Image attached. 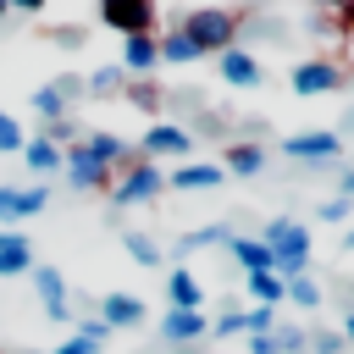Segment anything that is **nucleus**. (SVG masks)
Here are the masks:
<instances>
[{
    "mask_svg": "<svg viewBox=\"0 0 354 354\" xmlns=\"http://www.w3.org/2000/svg\"><path fill=\"white\" fill-rule=\"evenodd\" d=\"M238 22H243V17H238L232 6L199 0V6H188V11H183V22H177V28L194 39V50H199V55H221V50H232V44H238Z\"/></svg>",
    "mask_w": 354,
    "mask_h": 354,
    "instance_id": "nucleus-1",
    "label": "nucleus"
},
{
    "mask_svg": "<svg viewBox=\"0 0 354 354\" xmlns=\"http://www.w3.org/2000/svg\"><path fill=\"white\" fill-rule=\"evenodd\" d=\"M166 194V171L155 166V160H127L116 177H111V188H105V199L116 205V210H138V205H155Z\"/></svg>",
    "mask_w": 354,
    "mask_h": 354,
    "instance_id": "nucleus-2",
    "label": "nucleus"
},
{
    "mask_svg": "<svg viewBox=\"0 0 354 354\" xmlns=\"http://www.w3.org/2000/svg\"><path fill=\"white\" fill-rule=\"evenodd\" d=\"M260 243L271 249V260H277V277H282V282L310 271V227H304V221H288V216H277V221H266Z\"/></svg>",
    "mask_w": 354,
    "mask_h": 354,
    "instance_id": "nucleus-3",
    "label": "nucleus"
},
{
    "mask_svg": "<svg viewBox=\"0 0 354 354\" xmlns=\"http://www.w3.org/2000/svg\"><path fill=\"white\" fill-rule=\"evenodd\" d=\"M94 17H100V28L133 39V33H155L160 0H94Z\"/></svg>",
    "mask_w": 354,
    "mask_h": 354,
    "instance_id": "nucleus-4",
    "label": "nucleus"
},
{
    "mask_svg": "<svg viewBox=\"0 0 354 354\" xmlns=\"http://www.w3.org/2000/svg\"><path fill=\"white\" fill-rule=\"evenodd\" d=\"M343 66L332 61V55H310V61H299L293 72H288V88L299 94V100H315V94H332V88H343Z\"/></svg>",
    "mask_w": 354,
    "mask_h": 354,
    "instance_id": "nucleus-5",
    "label": "nucleus"
},
{
    "mask_svg": "<svg viewBox=\"0 0 354 354\" xmlns=\"http://www.w3.org/2000/svg\"><path fill=\"white\" fill-rule=\"evenodd\" d=\"M138 155L155 160V166H160L166 155H171V160H188V155H194V133H188L183 122H149L144 138H138Z\"/></svg>",
    "mask_w": 354,
    "mask_h": 354,
    "instance_id": "nucleus-6",
    "label": "nucleus"
},
{
    "mask_svg": "<svg viewBox=\"0 0 354 354\" xmlns=\"http://www.w3.org/2000/svg\"><path fill=\"white\" fill-rule=\"evenodd\" d=\"M61 171H66V188H77V194H105V188H111V177H116L100 155H88V149H83V138H77V144H66Z\"/></svg>",
    "mask_w": 354,
    "mask_h": 354,
    "instance_id": "nucleus-7",
    "label": "nucleus"
},
{
    "mask_svg": "<svg viewBox=\"0 0 354 354\" xmlns=\"http://www.w3.org/2000/svg\"><path fill=\"white\" fill-rule=\"evenodd\" d=\"M28 282H33V293H39V310H44L50 321H61V326H72V321H77L61 266H33V271H28Z\"/></svg>",
    "mask_w": 354,
    "mask_h": 354,
    "instance_id": "nucleus-8",
    "label": "nucleus"
},
{
    "mask_svg": "<svg viewBox=\"0 0 354 354\" xmlns=\"http://www.w3.org/2000/svg\"><path fill=\"white\" fill-rule=\"evenodd\" d=\"M77 100H83V77H50L44 88H33V100H28V105H33V116H39V122H61Z\"/></svg>",
    "mask_w": 354,
    "mask_h": 354,
    "instance_id": "nucleus-9",
    "label": "nucleus"
},
{
    "mask_svg": "<svg viewBox=\"0 0 354 354\" xmlns=\"http://www.w3.org/2000/svg\"><path fill=\"white\" fill-rule=\"evenodd\" d=\"M155 332H160V343H171V348H199V343L210 337V315H205V310H166Z\"/></svg>",
    "mask_w": 354,
    "mask_h": 354,
    "instance_id": "nucleus-10",
    "label": "nucleus"
},
{
    "mask_svg": "<svg viewBox=\"0 0 354 354\" xmlns=\"http://www.w3.org/2000/svg\"><path fill=\"white\" fill-rule=\"evenodd\" d=\"M282 155H288V160H337V155H343V138H337L332 127L288 133V138H282Z\"/></svg>",
    "mask_w": 354,
    "mask_h": 354,
    "instance_id": "nucleus-11",
    "label": "nucleus"
},
{
    "mask_svg": "<svg viewBox=\"0 0 354 354\" xmlns=\"http://www.w3.org/2000/svg\"><path fill=\"white\" fill-rule=\"evenodd\" d=\"M221 183H227L221 160H183L177 171H166V188H177V194H205V188H221Z\"/></svg>",
    "mask_w": 354,
    "mask_h": 354,
    "instance_id": "nucleus-12",
    "label": "nucleus"
},
{
    "mask_svg": "<svg viewBox=\"0 0 354 354\" xmlns=\"http://www.w3.org/2000/svg\"><path fill=\"white\" fill-rule=\"evenodd\" d=\"M216 72H221V83H227V88H260V83H266L260 61H254V55H249L243 44L221 50V55H216Z\"/></svg>",
    "mask_w": 354,
    "mask_h": 354,
    "instance_id": "nucleus-13",
    "label": "nucleus"
},
{
    "mask_svg": "<svg viewBox=\"0 0 354 354\" xmlns=\"http://www.w3.org/2000/svg\"><path fill=\"white\" fill-rule=\"evenodd\" d=\"M243 354H310V332H299V326L277 321L271 332H260V337H243Z\"/></svg>",
    "mask_w": 354,
    "mask_h": 354,
    "instance_id": "nucleus-14",
    "label": "nucleus"
},
{
    "mask_svg": "<svg viewBox=\"0 0 354 354\" xmlns=\"http://www.w3.org/2000/svg\"><path fill=\"white\" fill-rule=\"evenodd\" d=\"M160 66V33H133L122 39V72L127 77H155Z\"/></svg>",
    "mask_w": 354,
    "mask_h": 354,
    "instance_id": "nucleus-15",
    "label": "nucleus"
},
{
    "mask_svg": "<svg viewBox=\"0 0 354 354\" xmlns=\"http://www.w3.org/2000/svg\"><path fill=\"white\" fill-rule=\"evenodd\" d=\"M39 260H33V243L22 227H0V277H28Z\"/></svg>",
    "mask_w": 354,
    "mask_h": 354,
    "instance_id": "nucleus-16",
    "label": "nucleus"
},
{
    "mask_svg": "<svg viewBox=\"0 0 354 354\" xmlns=\"http://www.w3.org/2000/svg\"><path fill=\"white\" fill-rule=\"evenodd\" d=\"M227 249H232V266H238L243 277H266V271L277 277V260H271V249H266L260 238H243V232H232V238H227Z\"/></svg>",
    "mask_w": 354,
    "mask_h": 354,
    "instance_id": "nucleus-17",
    "label": "nucleus"
},
{
    "mask_svg": "<svg viewBox=\"0 0 354 354\" xmlns=\"http://www.w3.org/2000/svg\"><path fill=\"white\" fill-rule=\"evenodd\" d=\"M144 310H149V304H144L138 293H105V299H100V321H105L111 332H122V326H144Z\"/></svg>",
    "mask_w": 354,
    "mask_h": 354,
    "instance_id": "nucleus-18",
    "label": "nucleus"
},
{
    "mask_svg": "<svg viewBox=\"0 0 354 354\" xmlns=\"http://www.w3.org/2000/svg\"><path fill=\"white\" fill-rule=\"evenodd\" d=\"M61 160H66V149H61V144H50L44 133H28V144H22V166H28L33 177H55V171H61Z\"/></svg>",
    "mask_w": 354,
    "mask_h": 354,
    "instance_id": "nucleus-19",
    "label": "nucleus"
},
{
    "mask_svg": "<svg viewBox=\"0 0 354 354\" xmlns=\"http://www.w3.org/2000/svg\"><path fill=\"white\" fill-rule=\"evenodd\" d=\"M166 304L171 310H205V288H199V277L188 266H171L166 271Z\"/></svg>",
    "mask_w": 354,
    "mask_h": 354,
    "instance_id": "nucleus-20",
    "label": "nucleus"
},
{
    "mask_svg": "<svg viewBox=\"0 0 354 354\" xmlns=\"http://www.w3.org/2000/svg\"><path fill=\"white\" fill-rule=\"evenodd\" d=\"M83 149H88V155H100L111 171H122L127 160H138V149H127L116 133H100V127H94V133H83Z\"/></svg>",
    "mask_w": 354,
    "mask_h": 354,
    "instance_id": "nucleus-21",
    "label": "nucleus"
},
{
    "mask_svg": "<svg viewBox=\"0 0 354 354\" xmlns=\"http://www.w3.org/2000/svg\"><path fill=\"white\" fill-rule=\"evenodd\" d=\"M221 166H227V177H260V171H266V149L249 144V138H238V144H227Z\"/></svg>",
    "mask_w": 354,
    "mask_h": 354,
    "instance_id": "nucleus-22",
    "label": "nucleus"
},
{
    "mask_svg": "<svg viewBox=\"0 0 354 354\" xmlns=\"http://www.w3.org/2000/svg\"><path fill=\"white\" fill-rule=\"evenodd\" d=\"M194 61H199L194 39H188L183 28H166V33H160V66H194Z\"/></svg>",
    "mask_w": 354,
    "mask_h": 354,
    "instance_id": "nucleus-23",
    "label": "nucleus"
},
{
    "mask_svg": "<svg viewBox=\"0 0 354 354\" xmlns=\"http://www.w3.org/2000/svg\"><path fill=\"white\" fill-rule=\"evenodd\" d=\"M243 293H249V304H271V310H282L288 304V282L282 277H243Z\"/></svg>",
    "mask_w": 354,
    "mask_h": 354,
    "instance_id": "nucleus-24",
    "label": "nucleus"
},
{
    "mask_svg": "<svg viewBox=\"0 0 354 354\" xmlns=\"http://www.w3.org/2000/svg\"><path fill=\"white\" fill-rule=\"evenodd\" d=\"M116 88H127L122 61H105V66H94V72L83 77V94H116Z\"/></svg>",
    "mask_w": 354,
    "mask_h": 354,
    "instance_id": "nucleus-25",
    "label": "nucleus"
},
{
    "mask_svg": "<svg viewBox=\"0 0 354 354\" xmlns=\"http://www.w3.org/2000/svg\"><path fill=\"white\" fill-rule=\"evenodd\" d=\"M232 238V227L227 221H210V227H199V232H183L177 238V254H194V249H210V243H227Z\"/></svg>",
    "mask_w": 354,
    "mask_h": 354,
    "instance_id": "nucleus-26",
    "label": "nucleus"
},
{
    "mask_svg": "<svg viewBox=\"0 0 354 354\" xmlns=\"http://www.w3.org/2000/svg\"><path fill=\"white\" fill-rule=\"evenodd\" d=\"M122 249H127V254H133L138 266H149V271H155V266L166 260V254H160V243H155L149 232H122Z\"/></svg>",
    "mask_w": 354,
    "mask_h": 354,
    "instance_id": "nucleus-27",
    "label": "nucleus"
},
{
    "mask_svg": "<svg viewBox=\"0 0 354 354\" xmlns=\"http://www.w3.org/2000/svg\"><path fill=\"white\" fill-rule=\"evenodd\" d=\"M326 293H321V282L304 271V277H288V304H299V310H315Z\"/></svg>",
    "mask_w": 354,
    "mask_h": 354,
    "instance_id": "nucleus-28",
    "label": "nucleus"
},
{
    "mask_svg": "<svg viewBox=\"0 0 354 354\" xmlns=\"http://www.w3.org/2000/svg\"><path fill=\"white\" fill-rule=\"evenodd\" d=\"M127 100H133L138 111H160V83H155V77H133V83H127Z\"/></svg>",
    "mask_w": 354,
    "mask_h": 354,
    "instance_id": "nucleus-29",
    "label": "nucleus"
},
{
    "mask_svg": "<svg viewBox=\"0 0 354 354\" xmlns=\"http://www.w3.org/2000/svg\"><path fill=\"white\" fill-rule=\"evenodd\" d=\"M22 144H28L22 122H17L11 111H0V155H22Z\"/></svg>",
    "mask_w": 354,
    "mask_h": 354,
    "instance_id": "nucleus-30",
    "label": "nucleus"
},
{
    "mask_svg": "<svg viewBox=\"0 0 354 354\" xmlns=\"http://www.w3.org/2000/svg\"><path fill=\"white\" fill-rule=\"evenodd\" d=\"M277 326V310L271 304H249L243 310V337H260V332H271Z\"/></svg>",
    "mask_w": 354,
    "mask_h": 354,
    "instance_id": "nucleus-31",
    "label": "nucleus"
},
{
    "mask_svg": "<svg viewBox=\"0 0 354 354\" xmlns=\"http://www.w3.org/2000/svg\"><path fill=\"white\" fill-rule=\"evenodd\" d=\"M343 348H348L343 326H321V332H310V354H343Z\"/></svg>",
    "mask_w": 354,
    "mask_h": 354,
    "instance_id": "nucleus-32",
    "label": "nucleus"
},
{
    "mask_svg": "<svg viewBox=\"0 0 354 354\" xmlns=\"http://www.w3.org/2000/svg\"><path fill=\"white\" fill-rule=\"evenodd\" d=\"M39 133H44V138H50V144H61V149H66V144H77V138H83V127H77V122H72V116H61V122H44V127H39Z\"/></svg>",
    "mask_w": 354,
    "mask_h": 354,
    "instance_id": "nucleus-33",
    "label": "nucleus"
},
{
    "mask_svg": "<svg viewBox=\"0 0 354 354\" xmlns=\"http://www.w3.org/2000/svg\"><path fill=\"white\" fill-rule=\"evenodd\" d=\"M348 210H354V199H337V194H332V199H326V205L315 210V221H326V227H337V221H348Z\"/></svg>",
    "mask_w": 354,
    "mask_h": 354,
    "instance_id": "nucleus-34",
    "label": "nucleus"
},
{
    "mask_svg": "<svg viewBox=\"0 0 354 354\" xmlns=\"http://www.w3.org/2000/svg\"><path fill=\"white\" fill-rule=\"evenodd\" d=\"M72 332L83 337V343H94V348H105V337H111V326L94 315V321H72Z\"/></svg>",
    "mask_w": 354,
    "mask_h": 354,
    "instance_id": "nucleus-35",
    "label": "nucleus"
},
{
    "mask_svg": "<svg viewBox=\"0 0 354 354\" xmlns=\"http://www.w3.org/2000/svg\"><path fill=\"white\" fill-rule=\"evenodd\" d=\"M210 337H243V310H227L221 321H210Z\"/></svg>",
    "mask_w": 354,
    "mask_h": 354,
    "instance_id": "nucleus-36",
    "label": "nucleus"
},
{
    "mask_svg": "<svg viewBox=\"0 0 354 354\" xmlns=\"http://www.w3.org/2000/svg\"><path fill=\"white\" fill-rule=\"evenodd\" d=\"M50 354H100V348H94V343H83V337L72 332V337H61V343H55Z\"/></svg>",
    "mask_w": 354,
    "mask_h": 354,
    "instance_id": "nucleus-37",
    "label": "nucleus"
},
{
    "mask_svg": "<svg viewBox=\"0 0 354 354\" xmlns=\"http://www.w3.org/2000/svg\"><path fill=\"white\" fill-rule=\"evenodd\" d=\"M50 0H11V11H22V17H39Z\"/></svg>",
    "mask_w": 354,
    "mask_h": 354,
    "instance_id": "nucleus-38",
    "label": "nucleus"
},
{
    "mask_svg": "<svg viewBox=\"0 0 354 354\" xmlns=\"http://www.w3.org/2000/svg\"><path fill=\"white\" fill-rule=\"evenodd\" d=\"M337 199H354V171H337Z\"/></svg>",
    "mask_w": 354,
    "mask_h": 354,
    "instance_id": "nucleus-39",
    "label": "nucleus"
},
{
    "mask_svg": "<svg viewBox=\"0 0 354 354\" xmlns=\"http://www.w3.org/2000/svg\"><path fill=\"white\" fill-rule=\"evenodd\" d=\"M310 6H321V11H348L354 0H310Z\"/></svg>",
    "mask_w": 354,
    "mask_h": 354,
    "instance_id": "nucleus-40",
    "label": "nucleus"
},
{
    "mask_svg": "<svg viewBox=\"0 0 354 354\" xmlns=\"http://www.w3.org/2000/svg\"><path fill=\"white\" fill-rule=\"evenodd\" d=\"M343 337H348V348H354V310L343 315Z\"/></svg>",
    "mask_w": 354,
    "mask_h": 354,
    "instance_id": "nucleus-41",
    "label": "nucleus"
},
{
    "mask_svg": "<svg viewBox=\"0 0 354 354\" xmlns=\"http://www.w3.org/2000/svg\"><path fill=\"white\" fill-rule=\"evenodd\" d=\"M343 249H354V227H348V232H343Z\"/></svg>",
    "mask_w": 354,
    "mask_h": 354,
    "instance_id": "nucleus-42",
    "label": "nucleus"
},
{
    "mask_svg": "<svg viewBox=\"0 0 354 354\" xmlns=\"http://www.w3.org/2000/svg\"><path fill=\"white\" fill-rule=\"evenodd\" d=\"M343 28H348V39H354V11H348V17H343Z\"/></svg>",
    "mask_w": 354,
    "mask_h": 354,
    "instance_id": "nucleus-43",
    "label": "nucleus"
},
{
    "mask_svg": "<svg viewBox=\"0 0 354 354\" xmlns=\"http://www.w3.org/2000/svg\"><path fill=\"white\" fill-rule=\"evenodd\" d=\"M0 17H11V0H0Z\"/></svg>",
    "mask_w": 354,
    "mask_h": 354,
    "instance_id": "nucleus-44",
    "label": "nucleus"
}]
</instances>
